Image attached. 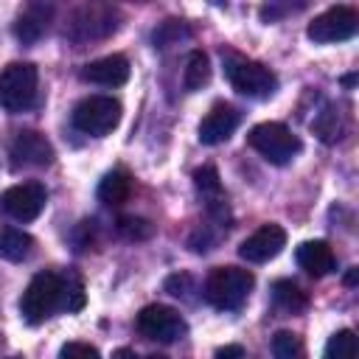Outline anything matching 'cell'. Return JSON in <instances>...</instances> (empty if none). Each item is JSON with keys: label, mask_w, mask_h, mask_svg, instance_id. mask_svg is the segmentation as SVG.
<instances>
[{"label": "cell", "mask_w": 359, "mask_h": 359, "mask_svg": "<svg viewBox=\"0 0 359 359\" xmlns=\"http://www.w3.org/2000/svg\"><path fill=\"white\" fill-rule=\"evenodd\" d=\"M84 306V286L76 275L36 272L20 297V314L25 323L39 325L56 311H79Z\"/></svg>", "instance_id": "1"}, {"label": "cell", "mask_w": 359, "mask_h": 359, "mask_svg": "<svg viewBox=\"0 0 359 359\" xmlns=\"http://www.w3.org/2000/svg\"><path fill=\"white\" fill-rule=\"evenodd\" d=\"M252 272L241 266H216L205 280V300L219 311L241 309L252 292Z\"/></svg>", "instance_id": "2"}, {"label": "cell", "mask_w": 359, "mask_h": 359, "mask_svg": "<svg viewBox=\"0 0 359 359\" xmlns=\"http://www.w3.org/2000/svg\"><path fill=\"white\" fill-rule=\"evenodd\" d=\"M36 67L31 62H11L0 73V107L11 115L25 112L36 101Z\"/></svg>", "instance_id": "3"}, {"label": "cell", "mask_w": 359, "mask_h": 359, "mask_svg": "<svg viewBox=\"0 0 359 359\" xmlns=\"http://www.w3.org/2000/svg\"><path fill=\"white\" fill-rule=\"evenodd\" d=\"M224 73H227V81L233 84V90L247 98H269L278 90V76L269 67H264L261 62L244 59L238 53H227Z\"/></svg>", "instance_id": "4"}, {"label": "cell", "mask_w": 359, "mask_h": 359, "mask_svg": "<svg viewBox=\"0 0 359 359\" xmlns=\"http://www.w3.org/2000/svg\"><path fill=\"white\" fill-rule=\"evenodd\" d=\"M121 115H123V109H121L118 98H112V95H90V98L76 104L73 126L81 135L104 137V135H109L121 123Z\"/></svg>", "instance_id": "5"}, {"label": "cell", "mask_w": 359, "mask_h": 359, "mask_svg": "<svg viewBox=\"0 0 359 359\" xmlns=\"http://www.w3.org/2000/svg\"><path fill=\"white\" fill-rule=\"evenodd\" d=\"M247 140H250V146L266 163H275V165H286L300 151L297 135L286 123H278V121H266V123L252 126L250 135H247Z\"/></svg>", "instance_id": "6"}, {"label": "cell", "mask_w": 359, "mask_h": 359, "mask_svg": "<svg viewBox=\"0 0 359 359\" xmlns=\"http://www.w3.org/2000/svg\"><path fill=\"white\" fill-rule=\"evenodd\" d=\"M48 191L42 182H20L0 194V210L14 222H31L45 210Z\"/></svg>", "instance_id": "7"}, {"label": "cell", "mask_w": 359, "mask_h": 359, "mask_svg": "<svg viewBox=\"0 0 359 359\" xmlns=\"http://www.w3.org/2000/svg\"><path fill=\"white\" fill-rule=\"evenodd\" d=\"M137 331L149 339H157V342H177L185 337L188 325L182 320V314L171 306H160V303H151L146 309H140L137 314Z\"/></svg>", "instance_id": "8"}, {"label": "cell", "mask_w": 359, "mask_h": 359, "mask_svg": "<svg viewBox=\"0 0 359 359\" xmlns=\"http://www.w3.org/2000/svg\"><path fill=\"white\" fill-rule=\"evenodd\" d=\"M356 28H359V17H356V11L351 6H331L328 11L317 14L309 22L306 34H309V39L325 45V42H345V39H351L356 34Z\"/></svg>", "instance_id": "9"}, {"label": "cell", "mask_w": 359, "mask_h": 359, "mask_svg": "<svg viewBox=\"0 0 359 359\" xmlns=\"http://www.w3.org/2000/svg\"><path fill=\"white\" fill-rule=\"evenodd\" d=\"M11 165L14 168H45L53 163V146L42 132L25 129L11 140Z\"/></svg>", "instance_id": "10"}, {"label": "cell", "mask_w": 359, "mask_h": 359, "mask_svg": "<svg viewBox=\"0 0 359 359\" xmlns=\"http://www.w3.org/2000/svg\"><path fill=\"white\" fill-rule=\"evenodd\" d=\"M286 247V230L280 224H261L252 236H247L238 247V255L247 264H264L269 258H275L280 250Z\"/></svg>", "instance_id": "11"}, {"label": "cell", "mask_w": 359, "mask_h": 359, "mask_svg": "<svg viewBox=\"0 0 359 359\" xmlns=\"http://www.w3.org/2000/svg\"><path fill=\"white\" fill-rule=\"evenodd\" d=\"M238 121H241V115H238L236 107H230V104H216V107H210V112H208V115L202 118V123H199V140H202L205 146L224 143V140L236 132Z\"/></svg>", "instance_id": "12"}, {"label": "cell", "mask_w": 359, "mask_h": 359, "mask_svg": "<svg viewBox=\"0 0 359 359\" xmlns=\"http://www.w3.org/2000/svg\"><path fill=\"white\" fill-rule=\"evenodd\" d=\"M81 79L90 81V84H101V87H121L129 79V62L121 53L101 56V59L84 65Z\"/></svg>", "instance_id": "13"}, {"label": "cell", "mask_w": 359, "mask_h": 359, "mask_svg": "<svg viewBox=\"0 0 359 359\" xmlns=\"http://www.w3.org/2000/svg\"><path fill=\"white\" fill-rule=\"evenodd\" d=\"M118 28L115 22V11L112 8H101V6H93V8H81L76 14V20L70 22V34L76 39H95V36H107Z\"/></svg>", "instance_id": "14"}, {"label": "cell", "mask_w": 359, "mask_h": 359, "mask_svg": "<svg viewBox=\"0 0 359 359\" xmlns=\"http://www.w3.org/2000/svg\"><path fill=\"white\" fill-rule=\"evenodd\" d=\"M194 182H196V191L202 194L210 216L216 222H227V202H224V191H222V182H219V174L213 165H202L194 171Z\"/></svg>", "instance_id": "15"}, {"label": "cell", "mask_w": 359, "mask_h": 359, "mask_svg": "<svg viewBox=\"0 0 359 359\" xmlns=\"http://www.w3.org/2000/svg\"><path fill=\"white\" fill-rule=\"evenodd\" d=\"M294 258H297L300 269H306V272L314 275V278H323V275H328V272L337 269L334 250L328 247V241H320V238H314V241H303V244L297 247Z\"/></svg>", "instance_id": "16"}, {"label": "cell", "mask_w": 359, "mask_h": 359, "mask_svg": "<svg viewBox=\"0 0 359 359\" xmlns=\"http://www.w3.org/2000/svg\"><path fill=\"white\" fill-rule=\"evenodd\" d=\"M50 17H53V6H50V3H31V6H25L22 14H20L17 22H14L17 39L25 42V45L36 42V39L48 31Z\"/></svg>", "instance_id": "17"}, {"label": "cell", "mask_w": 359, "mask_h": 359, "mask_svg": "<svg viewBox=\"0 0 359 359\" xmlns=\"http://www.w3.org/2000/svg\"><path fill=\"white\" fill-rule=\"evenodd\" d=\"M311 129H314V135H317L323 143H337V140H342L345 132H348V115L342 112L339 104H325V107L317 112V118L311 121Z\"/></svg>", "instance_id": "18"}, {"label": "cell", "mask_w": 359, "mask_h": 359, "mask_svg": "<svg viewBox=\"0 0 359 359\" xmlns=\"http://www.w3.org/2000/svg\"><path fill=\"white\" fill-rule=\"evenodd\" d=\"M132 194V177L123 168H112L104 174V180L98 182V199L109 208H118L129 199Z\"/></svg>", "instance_id": "19"}, {"label": "cell", "mask_w": 359, "mask_h": 359, "mask_svg": "<svg viewBox=\"0 0 359 359\" xmlns=\"http://www.w3.org/2000/svg\"><path fill=\"white\" fill-rule=\"evenodd\" d=\"M272 303L286 314H297V311H303L309 306V294L292 280H278L272 286Z\"/></svg>", "instance_id": "20"}, {"label": "cell", "mask_w": 359, "mask_h": 359, "mask_svg": "<svg viewBox=\"0 0 359 359\" xmlns=\"http://www.w3.org/2000/svg\"><path fill=\"white\" fill-rule=\"evenodd\" d=\"M34 250V238L17 227H8L0 233V255L6 261H25Z\"/></svg>", "instance_id": "21"}, {"label": "cell", "mask_w": 359, "mask_h": 359, "mask_svg": "<svg viewBox=\"0 0 359 359\" xmlns=\"http://www.w3.org/2000/svg\"><path fill=\"white\" fill-rule=\"evenodd\" d=\"M210 81V59L202 50H191L185 62V90H202Z\"/></svg>", "instance_id": "22"}, {"label": "cell", "mask_w": 359, "mask_h": 359, "mask_svg": "<svg viewBox=\"0 0 359 359\" xmlns=\"http://www.w3.org/2000/svg\"><path fill=\"white\" fill-rule=\"evenodd\" d=\"M323 359H356V334L351 328H339L325 342Z\"/></svg>", "instance_id": "23"}, {"label": "cell", "mask_w": 359, "mask_h": 359, "mask_svg": "<svg viewBox=\"0 0 359 359\" xmlns=\"http://www.w3.org/2000/svg\"><path fill=\"white\" fill-rule=\"evenodd\" d=\"M272 356L275 359H306V345L294 331H278L272 337Z\"/></svg>", "instance_id": "24"}, {"label": "cell", "mask_w": 359, "mask_h": 359, "mask_svg": "<svg viewBox=\"0 0 359 359\" xmlns=\"http://www.w3.org/2000/svg\"><path fill=\"white\" fill-rule=\"evenodd\" d=\"M115 227L129 241H143V238H149L154 233V224L149 219H143V216H121Z\"/></svg>", "instance_id": "25"}, {"label": "cell", "mask_w": 359, "mask_h": 359, "mask_svg": "<svg viewBox=\"0 0 359 359\" xmlns=\"http://www.w3.org/2000/svg\"><path fill=\"white\" fill-rule=\"evenodd\" d=\"M59 359H101V353L87 342H67L62 345Z\"/></svg>", "instance_id": "26"}, {"label": "cell", "mask_w": 359, "mask_h": 359, "mask_svg": "<svg viewBox=\"0 0 359 359\" xmlns=\"http://www.w3.org/2000/svg\"><path fill=\"white\" fill-rule=\"evenodd\" d=\"M188 283H191V278H188V275H171V278L165 280V289H168L174 297H180V294H185Z\"/></svg>", "instance_id": "27"}, {"label": "cell", "mask_w": 359, "mask_h": 359, "mask_svg": "<svg viewBox=\"0 0 359 359\" xmlns=\"http://www.w3.org/2000/svg\"><path fill=\"white\" fill-rule=\"evenodd\" d=\"M216 359H244V348L241 345H224L216 351Z\"/></svg>", "instance_id": "28"}, {"label": "cell", "mask_w": 359, "mask_h": 359, "mask_svg": "<svg viewBox=\"0 0 359 359\" xmlns=\"http://www.w3.org/2000/svg\"><path fill=\"white\" fill-rule=\"evenodd\" d=\"M112 359H165V356H160V353H149V356H140V353H135V351H129V348H118V351L112 353Z\"/></svg>", "instance_id": "29"}, {"label": "cell", "mask_w": 359, "mask_h": 359, "mask_svg": "<svg viewBox=\"0 0 359 359\" xmlns=\"http://www.w3.org/2000/svg\"><path fill=\"white\" fill-rule=\"evenodd\" d=\"M345 280H348V283H356V269H351V272H348V278H345Z\"/></svg>", "instance_id": "30"}]
</instances>
